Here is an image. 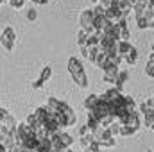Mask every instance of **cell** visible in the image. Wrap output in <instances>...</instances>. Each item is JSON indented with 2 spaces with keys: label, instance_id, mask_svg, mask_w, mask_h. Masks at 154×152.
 Segmentation results:
<instances>
[{
  "label": "cell",
  "instance_id": "11",
  "mask_svg": "<svg viewBox=\"0 0 154 152\" xmlns=\"http://www.w3.org/2000/svg\"><path fill=\"white\" fill-rule=\"evenodd\" d=\"M118 70H120V68H106V70H104V75H102L104 82H111V84H115L116 75H118Z\"/></svg>",
  "mask_w": 154,
  "mask_h": 152
},
{
  "label": "cell",
  "instance_id": "30",
  "mask_svg": "<svg viewBox=\"0 0 154 152\" xmlns=\"http://www.w3.org/2000/svg\"><path fill=\"white\" fill-rule=\"evenodd\" d=\"M125 2H127V4H129V5H131V7H134V5H136V4H138V0H125Z\"/></svg>",
  "mask_w": 154,
  "mask_h": 152
},
{
  "label": "cell",
  "instance_id": "17",
  "mask_svg": "<svg viewBox=\"0 0 154 152\" xmlns=\"http://www.w3.org/2000/svg\"><path fill=\"white\" fill-rule=\"evenodd\" d=\"M0 143L5 147V150L13 145V141H11V136H9V132H5V131H0Z\"/></svg>",
  "mask_w": 154,
  "mask_h": 152
},
{
  "label": "cell",
  "instance_id": "31",
  "mask_svg": "<svg viewBox=\"0 0 154 152\" xmlns=\"http://www.w3.org/2000/svg\"><path fill=\"white\" fill-rule=\"evenodd\" d=\"M0 152H5V147H4L2 143H0Z\"/></svg>",
  "mask_w": 154,
  "mask_h": 152
},
{
  "label": "cell",
  "instance_id": "2",
  "mask_svg": "<svg viewBox=\"0 0 154 152\" xmlns=\"http://www.w3.org/2000/svg\"><path fill=\"white\" fill-rule=\"evenodd\" d=\"M68 72L74 79L79 88H88V77H86V72L82 68V63L77 59V57H70L68 59Z\"/></svg>",
  "mask_w": 154,
  "mask_h": 152
},
{
  "label": "cell",
  "instance_id": "20",
  "mask_svg": "<svg viewBox=\"0 0 154 152\" xmlns=\"http://www.w3.org/2000/svg\"><path fill=\"white\" fill-rule=\"evenodd\" d=\"M79 140H81V141H79V143H81V147H82V149H86V147L93 141V134H91V132H88L86 136H81Z\"/></svg>",
  "mask_w": 154,
  "mask_h": 152
},
{
  "label": "cell",
  "instance_id": "6",
  "mask_svg": "<svg viewBox=\"0 0 154 152\" xmlns=\"http://www.w3.org/2000/svg\"><path fill=\"white\" fill-rule=\"evenodd\" d=\"M16 129V120L11 113H5L4 116H0V131L5 132H13Z\"/></svg>",
  "mask_w": 154,
  "mask_h": 152
},
{
  "label": "cell",
  "instance_id": "7",
  "mask_svg": "<svg viewBox=\"0 0 154 152\" xmlns=\"http://www.w3.org/2000/svg\"><path fill=\"white\" fill-rule=\"evenodd\" d=\"M50 77H52V68H50V66H45V68L41 70V75H39V79L36 81V82H32V88H34V90H39V88H41V86H43V84L50 79Z\"/></svg>",
  "mask_w": 154,
  "mask_h": 152
},
{
  "label": "cell",
  "instance_id": "16",
  "mask_svg": "<svg viewBox=\"0 0 154 152\" xmlns=\"http://www.w3.org/2000/svg\"><path fill=\"white\" fill-rule=\"evenodd\" d=\"M99 39H100V34L90 32V34L86 36V45H84V47H97V45H99Z\"/></svg>",
  "mask_w": 154,
  "mask_h": 152
},
{
  "label": "cell",
  "instance_id": "22",
  "mask_svg": "<svg viewBox=\"0 0 154 152\" xmlns=\"http://www.w3.org/2000/svg\"><path fill=\"white\" fill-rule=\"evenodd\" d=\"M86 36H88V34H86L84 31H79V34H77V45H79L81 48L86 45Z\"/></svg>",
  "mask_w": 154,
  "mask_h": 152
},
{
  "label": "cell",
  "instance_id": "34",
  "mask_svg": "<svg viewBox=\"0 0 154 152\" xmlns=\"http://www.w3.org/2000/svg\"><path fill=\"white\" fill-rule=\"evenodd\" d=\"M99 152H104V150H102V149H100V150H99Z\"/></svg>",
  "mask_w": 154,
  "mask_h": 152
},
{
  "label": "cell",
  "instance_id": "26",
  "mask_svg": "<svg viewBox=\"0 0 154 152\" xmlns=\"http://www.w3.org/2000/svg\"><path fill=\"white\" fill-rule=\"evenodd\" d=\"M97 4H99L102 9H109V7H111V0H99Z\"/></svg>",
  "mask_w": 154,
  "mask_h": 152
},
{
  "label": "cell",
  "instance_id": "13",
  "mask_svg": "<svg viewBox=\"0 0 154 152\" xmlns=\"http://www.w3.org/2000/svg\"><path fill=\"white\" fill-rule=\"evenodd\" d=\"M127 79H129V72L127 70H118V75H116V90H122V86L127 82Z\"/></svg>",
  "mask_w": 154,
  "mask_h": 152
},
{
  "label": "cell",
  "instance_id": "15",
  "mask_svg": "<svg viewBox=\"0 0 154 152\" xmlns=\"http://www.w3.org/2000/svg\"><path fill=\"white\" fill-rule=\"evenodd\" d=\"M97 102H99V95H88V97L84 99V108H86V111H91V109L97 106Z\"/></svg>",
  "mask_w": 154,
  "mask_h": 152
},
{
  "label": "cell",
  "instance_id": "9",
  "mask_svg": "<svg viewBox=\"0 0 154 152\" xmlns=\"http://www.w3.org/2000/svg\"><path fill=\"white\" fill-rule=\"evenodd\" d=\"M56 140H57V143H59L63 149H70L72 143H74V138H72L70 134H66V132H57V134H56Z\"/></svg>",
  "mask_w": 154,
  "mask_h": 152
},
{
  "label": "cell",
  "instance_id": "28",
  "mask_svg": "<svg viewBox=\"0 0 154 152\" xmlns=\"http://www.w3.org/2000/svg\"><path fill=\"white\" fill-rule=\"evenodd\" d=\"M88 132H90V131H88V127H86V125H82V127L79 129V136H86Z\"/></svg>",
  "mask_w": 154,
  "mask_h": 152
},
{
  "label": "cell",
  "instance_id": "19",
  "mask_svg": "<svg viewBox=\"0 0 154 152\" xmlns=\"http://www.w3.org/2000/svg\"><path fill=\"white\" fill-rule=\"evenodd\" d=\"M140 109H142L145 114H147V113H154V102H152V99H147V100L140 106Z\"/></svg>",
  "mask_w": 154,
  "mask_h": 152
},
{
  "label": "cell",
  "instance_id": "8",
  "mask_svg": "<svg viewBox=\"0 0 154 152\" xmlns=\"http://www.w3.org/2000/svg\"><path fill=\"white\" fill-rule=\"evenodd\" d=\"M122 18H125L116 7H109V9H106V20L111 23V25H116V22L118 20H122Z\"/></svg>",
  "mask_w": 154,
  "mask_h": 152
},
{
  "label": "cell",
  "instance_id": "5",
  "mask_svg": "<svg viewBox=\"0 0 154 152\" xmlns=\"http://www.w3.org/2000/svg\"><path fill=\"white\" fill-rule=\"evenodd\" d=\"M79 22H81V31H84L86 34L93 32V13H91V9L82 11Z\"/></svg>",
  "mask_w": 154,
  "mask_h": 152
},
{
  "label": "cell",
  "instance_id": "3",
  "mask_svg": "<svg viewBox=\"0 0 154 152\" xmlns=\"http://www.w3.org/2000/svg\"><path fill=\"white\" fill-rule=\"evenodd\" d=\"M91 134H93V140H95L100 147H115L116 145L115 138L109 134L108 129H97V131L91 132Z\"/></svg>",
  "mask_w": 154,
  "mask_h": 152
},
{
  "label": "cell",
  "instance_id": "1",
  "mask_svg": "<svg viewBox=\"0 0 154 152\" xmlns=\"http://www.w3.org/2000/svg\"><path fill=\"white\" fill-rule=\"evenodd\" d=\"M45 108H47L52 114H56V120H57V123L61 125V129H63V127H72L77 122L75 111H74L68 104H65V102H61V100H57V99H54V97H48V99H47Z\"/></svg>",
  "mask_w": 154,
  "mask_h": 152
},
{
  "label": "cell",
  "instance_id": "18",
  "mask_svg": "<svg viewBox=\"0 0 154 152\" xmlns=\"http://www.w3.org/2000/svg\"><path fill=\"white\" fill-rule=\"evenodd\" d=\"M136 25H138V29H152L154 23L147 22L145 16H140V18H136Z\"/></svg>",
  "mask_w": 154,
  "mask_h": 152
},
{
  "label": "cell",
  "instance_id": "25",
  "mask_svg": "<svg viewBox=\"0 0 154 152\" xmlns=\"http://www.w3.org/2000/svg\"><path fill=\"white\" fill-rule=\"evenodd\" d=\"M108 131H109V134L115 138V136H118V131H120V127H118V123H116V122H113V123L108 127Z\"/></svg>",
  "mask_w": 154,
  "mask_h": 152
},
{
  "label": "cell",
  "instance_id": "24",
  "mask_svg": "<svg viewBox=\"0 0 154 152\" xmlns=\"http://www.w3.org/2000/svg\"><path fill=\"white\" fill-rule=\"evenodd\" d=\"M7 4H9L13 9H22L23 4H25V0H7Z\"/></svg>",
  "mask_w": 154,
  "mask_h": 152
},
{
  "label": "cell",
  "instance_id": "21",
  "mask_svg": "<svg viewBox=\"0 0 154 152\" xmlns=\"http://www.w3.org/2000/svg\"><path fill=\"white\" fill-rule=\"evenodd\" d=\"M145 74L149 77H154V56L151 54V57H149V63H147V66H145Z\"/></svg>",
  "mask_w": 154,
  "mask_h": 152
},
{
  "label": "cell",
  "instance_id": "33",
  "mask_svg": "<svg viewBox=\"0 0 154 152\" xmlns=\"http://www.w3.org/2000/svg\"><path fill=\"white\" fill-rule=\"evenodd\" d=\"M91 2H93V4H97V2H99V0H91Z\"/></svg>",
  "mask_w": 154,
  "mask_h": 152
},
{
  "label": "cell",
  "instance_id": "29",
  "mask_svg": "<svg viewBox=\"0 0 154 152\" xmlns=\"http://www.w3.org/2000/svg\"><path fill=\"white\" fill-rule=\"evenodd\" d=\"M31 2H34V4H39V5H45L48 0H31Z\"/></svg>",
  "mask_w": 154,
  "mask_h": 152
},
{
  "label": "cell",
  "instance_id": "23",
  "mask_svg": "<svg viewBox=\"0 0 154 152\" xmlns=\"http://www.w3.org/2000/svg\"><path fill=\"white\" fill-rule=\"evenodd\" d=\"M145 127L147 129H152V123H154V113H147L145 114V120H143Z\"/></svg>",
  "mask_w": 154,
  "mask_h": 152
},
{
  "label": "cell",
  "instance_id": "35",
  "mask_svg": "<svg viewBox=\"0 0 154 152\" xmlns=\"http://www.w3.org/2000/svg\"><path fill=\"white\" fill-rule=\"evenodd\" d=\"M149 152H152V150H149Z\"/></svg>",
  "mask_w": 154,
  "mask_h": 152
},
{
  "label": "cell",
  "instance_id": "12",
  "mask_svg": "<svg viewBox=\"0 0 154 152\" xmlns=\"http://www.w3.org/2000/svg\"><path fill=\"white\" fill-rule=\"evenodd\" d=\"M81 50H82V56H84L86 59H90L91 63H93V59H95L97 54H99V48H97V47H82Z\"/></svg>",
  "mask_w": 154,
  "mask_h": 152
},
{
  "label": "cell",
  "instance_id": "4",
  "mask_svg": "<svg viewBox=\"0 0 154 152\" xmlns=\"http://www.w3.org/2000/svg\"><path fill=\"white\" fill-rule=\"evenodd\" d=\"M0 45L5 50H9V52L14 48V45H16V34H14V31L11 27H5L2 31V34H0Z\"/></svg>",
  "mask_w": 154,
  "mask_h": 152
},
{
  "label": "cell",
  "instance_id": "27",
  "mask_svg": "<svg viewBox=\"0 0 154 152\" xmlns=\"http://www.w3.org/2000/svg\"><path fill=\"white\" fill-rule=\"evenodd\" d=\"M27 20H36V11H34V9L27 11Z\"/></svg>",
  "mask_w": 154,
  "mask_h": 152
},
{
  "label": "cell",
  "instance_id": "14",
  "mask_svg": "<svg viewBox=\"0 0 154 152\" xmlns=\"http://www.w3.org/2000/svg\"><path fill=\"white\" fill-rule=\"evenodd\" d=\"M122 61H125L127 65H131V66H133V65H134V63L138 61V50H136V48L133 47V48H131V50H129V52H127V54L124 56V59H122Z\"/></svg>",
  "mask_w": 154,
  "mask_h": 152
},
{
  "label": "cell",
  "instance_id": "10",
  "mask_svg": "<svg viewBox=\"0 0 154 152\" xmlns=\"http://www.w3.org/2000/svg\"><path fill=\"white\" fill-rule=\"evenodd\" d=\"M102 38L106 39H111V41H118V29H116V25H108L104 31H102V34H100Z\"/></svg>",
  "mask_w": 154,
  "mask_h": 152
},
{
  "label": "cell",
  "instance_id": "32",
  "mask_svg": "<svg viewBox=\"0 0 154 152\" xmlns=\"http://www.w3.org/2000/svg\"><path fill=\"white\" fill-rule=\"evenodd\" d=\"M61 152H72V149H61Z\"/></svg>",
  "mask_w": 154,
  "mask_h": 152
}]
</instances>
